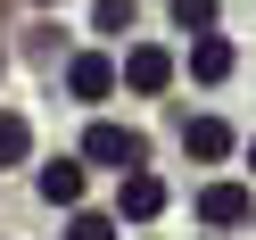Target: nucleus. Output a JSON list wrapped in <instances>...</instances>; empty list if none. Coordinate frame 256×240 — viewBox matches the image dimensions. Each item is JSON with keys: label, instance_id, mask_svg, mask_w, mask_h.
<instances>
[{"label": "nucleus", "instance_id": "nucleus-1", "mask_svg": "<svg viewBox=\"0 0 256 240\" xmlns=\"http://www.w3.org/2000/svg\"><path fill=\"white\" fill-rule=\"evenodd\" d=\"M83 157H91V166H116V174H132L140 157H149V141H140L132 124H91V133H83Z\"/></svg>", "mask_w": 256, "mask_h": 240}, {"label": "nucleus", "instance_id": "nucleus-2", "mask_svg": "<svg viewBox=\"0 0 256 240\" xmlns=\"http://www.w3.org/2000/svg\"><path fill=\"white\" fill-rule=\"evenodd\" d=\"M198 215H206V223H248L256 199H248L240 182H206V190H198Z\"/></svg>", "mask_w": 256, "mask_h": 240}, {"label": "nucleus", "instance_id": "nucleus-3", "mask_svg": "<svg viewBox=\"0 0 256 240\" xmlns=\"http://www.w3.org/2000/svg\"><path fill=\"white\" fill-rule=\"evenodd\" d=\"M66 83H74V100H108V91H116V58H100V50H83L66 67Z\"/></svg>", "mask_w": 256, "mask_h": 240}, {"label": "nucleus", "instance_id": "nucleus-4", "mask_svg": "<svg viewBox=\"0 0 256 240\" xmlns=\"http://www.w3.org/2000/svg\"><path fill=\"white\" fill-rule=\"evenodd\" d=\"M124 83H132V91H166L174 83V58L157 50V42H140V50L124 58Z\"/></svg>", "mask_w": 256, "mask_h": 240}, {"label": "nucleus", "instance_id": "nucleus-5", "mask_svg": "<svg viewBox=\"0 0 256 240\" xmlns=\"http://www.w3.org/2000/svg\"><path fill=\"white\" fill-rule=\"evenodd\" d=\"M157 207H166V182H157L149 166H132V174H124V215H132V223H149Z\"/></svg>", "mask_w": 256, "mask_h": 240}, {"label": "nucleus", "instance_id": "nucleus-6", "mask_svg": "<svg viewBox=\"0 0 256 240\" xmlns=\"http://www.w3.org/2000/svg\"><path fill=\"white\" fill-rule=\"evenodd\" d=\"M42 199H50V207H83V166H66V157L42 166Z\"/></svg>", "mask_w": 256, "mask_h": 240}, {"label": "nucleus", "instance_id": "nucleus-7", "mask_svg": "<svg viewBox=\"0 0 256 240\" xmlns=\"http://www.w3.org/2000/svg\"><path fill=\"white\" fill-rule=\"evenodd\" d=\"M190 157H232V124H223V116H190Z\"/></svg>", "mask_w": 256, "mask_h": 240}, {"label": "nucleus", "instance_id": "nucleus-8", "mask_svg": "<svg viewBox=\"0 0 256 240\" xmlns=\"http://www.w3.org/2000/svg\"><path fill=\"white\" fill-rule=\"evenodd\" d=\"M190 75H198V83H223V75H232V42L198 34V50H190Z\"/></svg>", "mask_w": 256, "mask_h": 240}, {"label": "nucleus", "instance_id": "nucleus-9", "mask_svg": "<svg viewBox=\"0 0 256 240\" xmlns=\"http://www.w3.org/2000/svg\"><path fill=\"white\" fill-rule=\"evenodd\" d=\"M25 149H34V133H25V116H8V108H0V166H17Z\"/></svg>", "mask_w": 256, "mask_h": 240}, {"label": "nucleus", "instance_id": "nucleus-10", "mask_svg": "<svg viewBox=\"0 0 256 240\" xmlns=\"http://www.w3.org/2000/svg\"><path fill=\"white\" fill-rule=\"evenodd\" d=\"M91 25H100V34H124V25H132V0H91Z\"/></svg>", "mask_w": 256, "mask_h": 240}, {"label": "nucleus", "instance_id": "nucleus-11", "mask_svg": "<svg viewBox=\"0 0 256 240\" xmlns=\"http://www.w3.org/2000/svg\"><path fill=\"white\" fill-rule=\"evenodd\" d=\"M174 25H182V34H206V25H215V0H174Z\"/></svg>", "mask_w": 256, "mask_h": 240}, {"label": "nucleus", "instance_id": "nucleus-12", "mask_svg": "<svg viewBox=\"0 0 256 240\" xmlns=\"http://www.w3.org/2000/svg\"><path fill=\"white\" fill-rule=\"evenodd\" d=\"M66 240H116V223H108V215H74V232Z\"/></svg>", "mask_w": 256, "mask_h": 240}]
</instances>
